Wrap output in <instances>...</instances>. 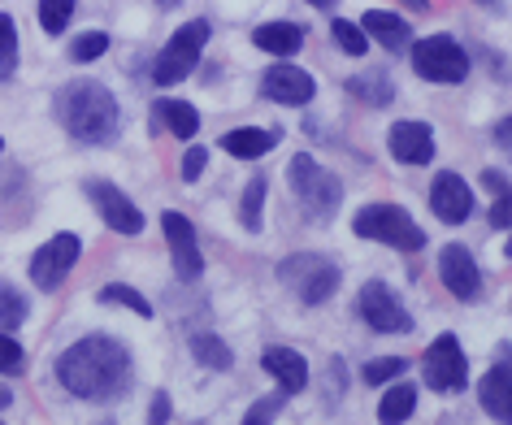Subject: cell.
<instances>
[{
    "label": "cell",
    "instance_id": "cell-1",
    "mask_svg": "<svg viewBox=\"0 0 512 425\" xmlns=\"http://www.w3.org/2000/svg\"><path fill=\"white\" fill-rule=\"evenodd\" d=\"M57 378L79 399H113L131 386V352L109 334H87L57 360Z\"/></svg>",
    "mask_w": 512,
    "mask_h": 425
},
{
    "label": "cell",
    "instance_id": "cell-2",
    "mask_svg": "<svg viewBox=\"0 0 512 425\" xmlns=\"http://www.w3.org/2000/svg\"><path fill=\"white\" fill-rule=\"evenodd\" d=\"M57 118L79 144H109V139L118 135V100L109 96V87L79 79V83L61 87Z\"/></svg>",
    "mask_w": 512,
    "mask_h": 425
},
{
    "label": "cell",
    "instance_id": "cell-3",
    "mask_svg": "<svg viewBox=\"0 0 512 425\" xmlns=\"http://www.w3.org/2000/svg\"><path fill=\"white\" fill-rule=\"evenodd\" d=\"M352 230L361 239L387 243V248H395V252L426 248V235H421V226L400 209V204H365V209L352 217Z\"/></svg>",
    "mask_w": 512,
    "mask_h": 425
},
{
    "label": "cell",
    "instance_id": "cell-4",
    "mask_svg": "<svg viewBox=\"0 0 512 425\" xmlns=\"http://www.w3.org/2000/svg\"><path fill=\"white\" fill-rule=\"evenodd\" d=\"M278 278H283L287 291L300 295V304H326L330 295L339 291V265L326 261L322 252L287 256V261L278 265Z\"/></svg>",
    "mask_w": 512,
    "mask_h": 425
},
{
    "label": "cell",
    "instance_id": "cell-5",
    "mask_svg": "<svg viewBox=\"0 0 512 425\" xmlns=\"http://www.w3.org/2000/svg\"><path fill=\"white\" fill-rule=\"evenodd\" d=\"M287 187L296 191V200H300L313 217H335L339 196H343L339 178L326 174L322 165H317L313 157H304V152H296V157L287 161Z\"/></svg>",
    "mask_w": 512,
    "mask_h": 425
},
{
    "label": "cell",
    "instance_id": "cell-6",
    "mask_svg": "<svg viewBox=\"0 0 512 425\" xmlns=\"http://www.w3.org/2000/svg\"><path fill=\"white\" fill-rule=\"evenodd\" d=\"M209 44V22H187V27H178L170 35V44L161 48V57L152 61V79H157V87H174L183 83L191 70H196L200 61V48Z\"/></svg>",
    "mask_w": 512,
    "mask_h": 425
},
{
    "label": "cell",
    "instance_id": "cell-7",
    "mask_svg": "<svg viewBox=\"0 0 512 425\" xmlns=\"http://www.w3.org/2000/svg\"><path fill=\"white\" fill-rule=\"evenodd\" d=\"M408 53H413V70L426 83H460L469 74V53L452 35H426V40L408 44Z\"/></svg>",
    "mask_w": 512,
    "mask_h": 425
},
{
    "label": "cell",
    "instance_id": "cell-8",
    "mask_svg": "<svg viewBox=\"0 0 512 425\" xmlns=\"http://www.w3.org/2000/svg\"><path fill=\"white\" fill-rule=\"evenodd\" d=\"M426 382L434 391H465L469 386V360L460 352L456 334H439L426 347Z\"/></svg>",
    "mask_w": 512,
    "mask_h": 425
},
{
    "label": "cell",
    "instance_id": "cell-9",
    "mask_svg": "<svg viewBox=\"0 0 512 425\" xmlns=\"http://www.w3.org/2000/svg\"><path fill=\"white\" fill-rule=\"evenodd\" d=\"M356 308H361V317L369 321V330H378V334L413 330V317L404 313V304L395 300V291L387 287V282H365L361 295H356Z\"/></svg>",
    "mask_w": 512,
    "mask_h": 425
},
{
    "label": "cell",
    "instance_id": "cell-10",
    "mask_svg": "<svg viewBox=\"0 0 512 425\" xmlns=\"http://www.w3.org/2000/svg\"><path fill=\"white\" fill-rule=\"evenodd\" d=\"M79 261V235H57L31 256V282L40 291H57Z\"/></svg>",
    "mask_w": 512,
    "mask_h": 425
},
{
    "label": "cell",
    "instance_id": "cell-11",
    "mask_svg": "<svg viewBox=\"0 0 512 425\" xmlns=\"http://www.w3.org/2000/svg\"><path fill=\"white\" fill-rule=\"evenodd\" d=\"M83 191H87V200L96 204V213L105 217L109 230H118V235H139V230H144V213H139L113 183H105V178H87Z\"/></svg>",
    "mask_w": 512,
    "mask_h": 425
},
{
    "label": "cell",
    "instance_id": "cell-12",
    "mask_svg": "<svg viewBox=\"0 0 512 425\" xmlns=\"http://www.w3.org/2000/svg\"><path fill=\"white\" fill-rule=\"evenodd\" d=\"M261 96H265V100H274V105L300 109V105H309V100L317 96V83H313V74H304L300 66H291V61L283 57L278 66L265 70V79H261Z\"/></svg>",
    "mask_w": 512,
    "mask_h": 425
},
{
    "label": "cell",
    "instance_id": "cell-13",
    "mask_svg": "<svg viewBox=\"0 0 512 425\" xmlns=\"http://www.w3.org/2000/svg\"><path fill=\"white\" fill-rule=\"evenodd\" d=\"M161 230H165V239H170V256H174L178 278L196 282L200 269H204V256L196 248V226H191L183 213H161Z\"/></svg>",
    "mask_w": 512,
    "mask_h": 425
},
{
    "label": "cell",
    "instance_id": "cell-14",
    "mask_svg": "<svg viewBox=\"0 0 512 425\" xmlns=\"http://www.w3.org/2000/svg\"><path fill=\"white\" fill-rule=\"evenodd\" d=\"M430 209H434V217H439V222H447V226L469 222V213H473V191H469V183H465L460 174L443 170V174L430 183Z\"/></svg>",
    "mask_w": 512,
    "mask_h": 425
},
{
    "label": "cell",
    "instance_id": "cell-15",
    "mask_svg": "<svg viewBox=\"0 0 512 425\" xmlns=\"http://www.w3.org/2000/svg\"><path fill=\"white\" fill-rule=\"evenodd\" d=\"M439 278L443 287L456 295V300H473V295L482 291V274H478V261H473L469 248H460V243H447L439 252Z\"/></svg>",
    "mask_w": 512,
    "mask_h": 425
},
{
    "label": "cell",
    "instance_id": "cell-16",
    "mask_svg": "<svg viewBox=\"0 0 512 425\" xmlns=\"http://www.w3.org/2000/svg\"><path fill=\"white\" fill-rule=\"evenodd\" d=\"M387 144L400 165H430V157H434V131L426 122H395Z\"/></svg>",
    "mask_w": 512,
    "mask_h": 425
},
{
    "label": "cell",
    "instance_id": "cell-17",
    "mask_svg": "<svg viewBox=\"0 0 512 425\" xmlns=\"http://www.w3.org/2000/svg\"><path fill=\"white\" fill-rule=\"evenodd\" d=\"M278 139H283L278 126H239V131L222 135V148L230 152V157H239V161H256V157H265L270 148H278Z\"/></svg>",
    "mask_w": 512,
    "mask_h": 425
},
{
    "label": "cell",
    "instance_id": "cell-18",
    "mask_svg": "<svg viewBox=\"0 0 512 425\" xmlns=\"http://www.w3.org/2000/svg\"><path fill=\"white\" fill-rule=\"evenodd\" d=\"M261 365L274 373L278 378V386H283V391H304V386H309V360H304L300 352H291V347H265L261 352Z\"/></svg>",
    "mask_w": 512,
    "mask_h": 425
},
{
    "label": "cell",
    "instance_id": "cell-19",
    "mask_svg": "<svg viewBox=\"0 0 512 425\" xmlns=\"http://www.w3.org/2000/svg\"><path fill=\"white\" fill-rule=\"evenodd\" d=\"M478 399L486 408V417L495 421H512V365H495L486 378L478 382Z\"/></svg>",
    "mask_w": 512,
    "mask_h": 425
},
{
    "label": "cell",
    "instance_id": "cell-20",
    "mask_svg": "<svg viewBox=\"0 0 512 425\" xmlns=\"http://www.w3.org/2000/svg\"><path fill=\"white\" fill-rule=\"evenodd\" d=\"M361 31L369 35V40H378L387 53H404L408 44H413V31H408V22L400 14H387V9H369Z\"/></svg>",
    "mask_w": 512,
    "mask_h": 425
},
{
    "label": "cell",
    "instance_id": "cell-21",
    "mask_svg": "<svg viewBox=\"0 0 512 425\" xmlns=\"http://www.w3.org/2000/svg\"><path fill=\"white\" fill-rule=\"evenodd\" d=\"M252 44L274 57H296L304 48V27H296V22H265V27L252 31Z\"/></svg>",
    "mask_w": 512,
    "mask_h": 425
},
{
    "label": "cell",
    "instance_id": "cell-22",
    "mask_svg": "<svg viewBox=\"0 0 512 425\" xmlns=\"http://www.w3.org/2000/svg\"><path fill=\"white\" fill-rule=\"evenodd\" d=\"M152 122L165 126V131L178 139H196V131H200V113L183 105V100H157V105H152Z\"/></svg>",
    "mask_w": 512,
    "mask_h": 425
},
{
    "label": "cell",
    "instance_id": "cell-23",
    "mask_svg": "<svg viewBox=\"0 0 512 425\" xmlns=\"http://www.w3.org/2000/svg\"><path fill=\"white\" fill-rule=\"evenodd\" d=\"M348 92L361 96L365 105H374V109H387L395 100V83L382 70H365V74H352L348 79Z\"/></svg>",
    "mask_w": 512,
    "mask_h": 425
},
{
    "label": "cell",
    "instance_id": "cell-24",
    "mask_svg": "<svg viewBox=\"0 0 512 425\" xmlns=\"http://www.w3.org/2000/svg\"><path fill=\"white\" fill-rule=\"evenodd\" d=\"M413 408H417V386L413 382H395L387 395H382V404H378V421H408L413 417Z\"/></svg>",
    "mask_w": 512,
    "mask_h": 425
},
{
    "label": "cell",
    "instance_id": "cell-25",
    "mask_svg": "<svg viewBox=\"0 0 512 425\" xmlns=\"http://www.w3.org/2000/svg\"><path fill=\"white\" fill-rule=\"evenodd\" d=\"M265 196H270V178L256 174L248 187H243V204H239V222L248 230H261V209H265Z\"/></svg>",
    "mask_w": 512,
    "mask_h": 425
},
{
    "label": "cell",
    "instance_id": "cell-26",
    "mask_svg": "<svg viewBox=\"0 0 512 425\" xmlns=\"http://www.w3.org/2000/svg\"><path fill=\"white\" fill-rule=\"evenodd\" d=\"M191 356H196L204 369H230V360H235L217 334H196V339H191Z\"/></svg>",
    "mask_w": 512,
    "mask_h": 425
},
{
    "label": "cell",
    "instance_id": "cell-27",
    "mask_svg": "<svg viewBox=\"0 0 512 425\" xmlns=\"http://www.w3.org/2000/svg\"><path fill=\"white\" fill-rule=\"evenodd\" d=\"M330 35H335V44L343 48L348 57H365L369 48V35L361 31V22H348V18H335L330 22Z\"/></svg>",
    "mask_w": 512,
    "mask_h": 425
},
{
    "label": "cell",
    "instance_id": "cell-28",
    "mask_svg": "<svg viewBox=\"0 0 512 425\" xmlns=\"http://www.w3.org/2000/svg\"><path fill=\"white\" fill-rule=\"evenodd\" d=\"M18 70V31H14V18L0 14V79H14Z\"/></svg>",
    "mask_w": 512,
    "mask_h": 425
},
{
    "label": "cell",
    "instance_id": "cell-29",
    "mask_svg": "<svg viewBox=\"0 0 512 425\" xmlns=\"http://www.w3.org/2000/svg\"><path fill=\"white\" fill-rule=\"evenodd\" d=\"M22 321H27V300H22L14 287L0 282V330H18Z\"/></svg>",
    "mask_w": 512,
    "mask_h": 425
},
{
    "label": "cell",
    "instance_id": "cell-30",
    "mask_svg": "<svg viewBox=\"0 0 512 425\" xmlns=\"http://www.w3.org/2000/svg\"><path fill=\"white\" fill-rule=\"evenodd\" d=\"M100 300H105V304H122V308H131V313H139V317H152V304L135 287H122V282H109V287L100 291Z\"/></svg>",
    "mask_w": 512,
    "mask_h": 425
},
{
    "label": "cell",
    "instance_id": "cell-31",
    "mask_svg": "<svg viewBox=\"0 0 512 425\" xmlns=\"http://www.w3.org/2000/svg\"><path fill=\"white\" fill-rule=\"evenodd\" d=\"M70 18H74V0H40V22H44L48 35L66 31Z\"/></svg>",
    "mask_w": 512,
    "mask_h": 425
},
{
    "label": "cell",
    "instance_id": "cell-32",
    "mask_svg": "<svg viewBox=\"0 0 512 425\" xmlns=\"http://www.w3.org/2000/svg\"><path fill=\"white\" fill-rule=\"evenodd\" d=\"M400 373H408V360H400V356H382V360H369V365L361 369V378H365L369 386H382V382L400 378Z\"/></svg>",
    "mask_w": 512,
    "mask_h": 425
},
{
    "label": "cell",
    "instance_id": "cell-33",
    "mask_svg": "<svg viewBox=\"0 0 512 425\" xmlns=\"http://www.w3.org/2000/svg\"><path fill=\"white\" fill-rule=\"evenodd\" d=\"M109 53V35L105 31H87V35H79V40L70 44V61H96V57H105Z\"/></svg>",
    "mask_w": 512,
    "mask_h": 425
},
{
    "label": "cell",
    "instance_id": "cell-34",
    "mask_svg": "<svg viewBox=\"0 0 512 425\" xmlns=\"http://www.w3.org/2000/svg\"><path fill=\"white\" fill-rule=\"evenodd\" d=\"M287 395H291V391H283V386H278V395H270V399H256V404L248 408V417H243V421H248V425H256V421H274V417H278V408L287 404Z\"/></svg>",
    "mask_w": 512,
    "mask_h": 425
},
{
    "label": "cell",
    "instance_id": "cell-35",
    "mask_svg": "<svg viewBox=\"0 0 512 425\" xmlns=\"http://www.w3.org/2000/svg\"><path fill=\"white\" fill-rule=\"evenodd\" d=\"M22 369V343L9 339V330H0V373Z\"/></svg>",
    "mask_w": 512,
    "mask_h": 425
},
{
    "label": "cell",
    "instance_id": "cell-36",
    "mask_svg": "<svg viewBox=\"0 0 512 425\" xmlns=\"http://www.w3.org/2000/svg\"><path fill=\"white\" fill-rule=\"evenodd\" d=\"M491 226L495 230H512V187L499 191V200L491 204Z\"/></svg>",
    "mask_w": 512,
    "mask_h": 425
},
{
    "label": "cell",
    "instance_id": "cell-37",
    "mask_svg": "<svg viewBox=\"0 0 512 425\" xmlns=\"http://www.w3.org/2000/svg\"><path fill=\"white\" fill-rule=\"evenodd\" d=\"M204 165H209V152H204L200 144L187 148V157H183V183H196V178L204 174Z\"/></svg>",
    "mask_w": 512,
    "mask_h": 425
},
{
    "label": "cell",
    "instance_id": "cell-38",
    "mask_svg": "<svg viewBox=\"0 0 512 425\" xmlns=\"http://www.w3.org/2000/svg\"><path fill=\"white\" fill-rule=\"evenodd\" d=\"M495 144H499V148H504L508 157H512V118H504V122L495 126Z\"/></svg>",
    "mask_w": 512,
    "mask_h": 425
},
{
    "label": "cell",
    "instance_id": "cell-39",
    "mask_svg": "<svg viewBox=\"0 0 512 425\" xmlns=\"http://www.w3.org/2000/svg\"><path fill=\"white\" fill-rule=\"evenodd\" d=\"M148 421H170V399L157 395L152 399V412H148Z\"/></svg>",
    "mask_w": 512,
    "mask_h": 425
},
{
    "label": "cell",
    "instance_id": "cell-40",
    "mask_svg": "<svg viewBox=\"0 0 512 425\" xmlns=\"http://www.w3.org/2000/svg\"><path fill=\"white\" fill-rule=\"evenodd\" d=\"M14 404V391H9V386H0V408H9Z\"/></svg>",
    "mask_w": 512,
    "mask_h": 425
},
{
    "label": "cell",
    "instance_id": "cell-41",
    "mask_svg": "<svg viewBox=\"0 0 512 425\" xmlns=\"http://www.w3.org/2000/svg\"><path fill=\"white\" fill-rule=\"evenodd\" d=\"M478 5H482V9H491V14H499V9H504L499 0H478Z\"/></svg>",
    "mask_w": 512,
    "mask_h": 425
},
{
    "label": "cell",
    "instance_id": "cell-42",
    "mask_svg": "<svg viewBox=\"0 0 512 425\" xmlns=\"http://www.w3.org/2000/svg\"><path fill=\"white\" fill-rule=\"evenodd\" d=\"M408 5H413L417 14H426V9H430V0H408Z\"/></svg>",
    "mask_w": 512,
    "mask_h": 425
},
{
    "label": "cell",
    "instance_id": "cell-43",
    "mask_svg": "<svg viewBox=\"0 0 512 425\" xmlns=\"http://www.w3.org/2000/svg\"><path fill=\"white\" fill-rule=\"evenodd\" d=\"M309 5H317V9H335V0H309Z\"/></svg>",
    "mask_w": 512,
    "mask_h": 425
},
{
    "label": "cell",
    "instance_id": "cell-44",
    "mask_svg": "<svg viewBox=\"0 0 512 425\" xmlns=\"http://www.w3.org/2000/svg\"><path fill=\"white\" fill-rule=\"evenodd\" d=\"M508 256H512V243H508Z\"/></svg>",
    "mask_w": 512,
    "mask_h": 425
},
{
    "label": "cell",
    "instance_id": "cell-45",
    "mask_svg": "<svg viewBox=\"0 0 512 425\" xmlns=\"http://www.w3.org/2000/svg\"><path fill=\"white\" fill-rule=\"evenodd\" d=\"M0 148H5V144H0Z\"/></svg>",
    "mask_w": 512,
    "mask_h": 425
}]
</instances>
